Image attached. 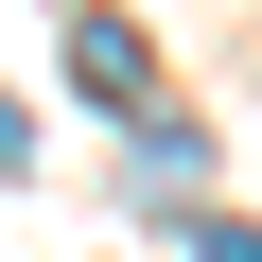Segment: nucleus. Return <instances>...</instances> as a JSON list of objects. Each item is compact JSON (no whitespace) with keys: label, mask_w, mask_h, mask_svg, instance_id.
<instances>
[{"label":"nucleus","mask_w":262,"mask_h":262,"mask_svg":"<svg viewBox=\"0 0 262 262\" xmlns=\"http://www.w3.org/2000/svg\"><path fill=\"white\" fill-rule=\"evenodd\" d=\"M70 88H88V105H140V88H158L140 18H70Z\"/></svg>","instance_id":"obj_1"}]
</instances>
